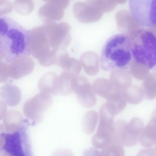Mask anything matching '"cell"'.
I'll return each mask as SVG.
<instances>
[{
    "mask_svg": "<svg viewBox=\"0 0 156 156\" xmlns=\"http://www.w3.org/2000/svg\"><path fill=\"white\" fill-rule=\"evenodd\" d=\"M71 27L67 23L44 24L29 31L30 54L44 66L56 63L71 41Z\"/></svg>",
    "mask_w": 156,
    "mask_h": 156,
    "instance_id": "obj_1",
    "label": "cell"
},
{
    "mask_svg": "<svg viewBox=\"0 0 156 156\" xmlns=\"http://www.w3.org/2000/svg\"><path fill=\"white\" fill-rule=\"evenodd\" d=\"M29 31L10 18L0 17V49L8 63L18 57L29 55Z\"/></svg>",
    "mask_w": 156,
    "mask_h": 156,
    "instance_id": "obj_2",
    "label": "cell"
},
{
    "mask_svg": "<svg viewBox=\"0 0 156 156\" xmlns=\"http://www.w3.org/2000/svg\"><path fill=\"white\" fill-rule=\"evenodd\" d=\"M133 58L130 38L124 34H118L109 38L104 45L100 62L106 71L127 69Z\"/></svg>",
    "mask_w": 156,
    "mask_h": 156,
    "instance_id": "obj_3",
    "label": "cell"
},
{
    "mask_svg": "<svg viewBox=\"0 0 156 156\" xmlns=\"http://www.w3.org/2000/svg\"><path fill=\"white\" fill-rule=\"evenodd\" d=\"M156 29L141 28L130 39L133 57L137 63L151 69L156 65Z\"/></svg>",
    "mask_w": 156,
    "mask_h": 156,
    "instance_id": "obj_4",
    "label": "cell"
},
{
    "mask_svg": "<svg viewBox=\"0 0 156 156\" xmlns=\"http://www.w3.org/2000/svg\"><path fill=\"white\" fill-rule=\"evenodd\" d=\"M143 121L140 118H133L129 123L118 119L114 122L112 133L113 141L122 146L132 147L138 141L139 134L144 128Z\"/></svg>",
    "mask_w": 156,
    "mask_h": 156,
    "instance_id": "obj_5",
    "label": "cell"
},
{
    "mask_svg": "<svg viewBox=\"0 0 156 156\" xmlns=\"http://www.w3.org/2000/svg\"><path fill=\"white\" fill-rule=\"evenodd\" d=\"M130 14L142 28L156 29V0H129Z\"/></svg>",
    "mask_w": 156,
    "mask_h": 156,
    "instance_id": "obj_6",
    "label": "cell"
},
{
    "mask_svg": "<svg viewBox=\"0 0 156 156\" xmlns=\"http://www.w3.org/2000/svg\"><path fill=\"white\" fill-rule=\"evenodd\" d=\"M52 103V98L50 94L41 92L26 101L23 107V112L30 119L39 122Z\"/></svg>",
    "mask_w": 156,
    "mask_h": 156,
    "instance_id": "obj_7",
    "label": "cell"
},
{
    "mask_svg": "<svg viewBox=\"0 0 156 156\" xmlns=\"http://www.w3.org/2000/svg\"><path fill=\"white\" fill-rule=\"evenodd\" d=\"M19 130L8 132L5 130L3 133L4 142L2 155L23 156L26 154L24 151V144H27L24 141L23 132Z\"/></svg>",
    "mask_w": 156,
    "mask_h": 156,
    "instance_id": "obj_8",
    "label": "cell"
},
{
    "mask_svg": "<svg viewBox=\"0 0 156 156\" xmlns=\"http://www.w3.org/2000/svg\"><path fill=\"white\" fill-rule=\"evenodd\" d=\"M72 91L76 94L78 100L82 106L90 108L95 105L96 98L85 78L79 76L74 77L72 81Z\"/></svg>",
    "mask_w": 156,
    "mask_h": 156,
    "instance_id": "obj_9",
    "label": "cell"
},
{
    "mask_svg": "<svg viewBox=\"0 0 156 156\" xmlns=\"http://www.w3.org/2000/svg\"><path fill=\"white\" fill-rule=\"evenodd\" d=\"M73 13L75 17L83 23H90L99 20L103 12L93 4L85 1L78 2L73 5Z\"/></svg>",
    "mask_w": 156,
    "mask_h": 156,
    "instance_id": "obj_10",
    "label": "cell"
},
{
    "mask_svg": "<svg viewBox=\"0 0 156 156\" xmlns=\"http://www.w3.org/2000/svg\"><path fill=\"white\" fill-rule=\"evenodd\" d=\"M34 68V62L29 55L18 57L8 63L9 77L18 79L30 74Z\"/></svg>",
    "mask_w": 156,
    "mask_h": 156,
    "instance_id": "obj_11",
    "label": "cell"
},
{
    "mask_svg": "<svg viewBox=\"0 0 156 156\" xmlns=\"http://www.w3.org/2000/svg\"><path fill=\"white\" fill-rule=\"evenodd\" d=\"M155 111L152 115L148 124L140 133L138 141L143 147H151L156 142V126Z\"/></svg>",
    "mask_w": 156,
    "mask_h": 156,
    "instance_id": "obj_12",
    "label": "cell"
},
{
    "mask_svg": "<svg viewBox=\"0 0 156 156\" xmlns=\"http://www.w3.org/2000/svg\"><path fill=\"white\" fill-rule=\"evenodd\" d=\"M64 14V9L48 3L41 7L38 11L39 17L45 23L58 21L63 17Z\"/></svg>",
    "mask_w": 156,
    "mask_h": 156,
    "instance_id": "obj_13",
    "label": "cell"
},
{
    "mask_svg": "<svg viewBox=\"0 0 156 156\" xmlns=\"http://www.w3.org/2000/svg\"><path fill=\"white\" fill-rule=\"evenodd\" d=\"M56 63L62 68L64 72L74 76L79 75L81 69L80 63L75 58H70L66 51L60 55Z\"/></svg>",
    "mask_w": 156,
    "mask_h": 156,
    "instance_id": "obj_14",
    "label": "cell"
},
{
    "mask_svg": "<svg viewBox=\"0 0 156 156\" xmlns=\"http://www.w3.org/2000/svg\"><path fill=\"white\" fill-rule=\"evenodd\" d=\"M0 96L3 101L10 106H14L19 103L21 98V92L17 86L6 84L0 88Z\"/></svg>",
    "mask_w": 156,
    "mask_h": 156,
    "instance_id": "obj_15",
    "label": "cell"
},
{
    "mask_svg": "<svg viewBox=\"0 0 156 156\" xmlns=\"http://www.w3.org/2000/svg\"><path fill=\"white\" fill-rule=\"evenodd\" d=\"M58 76L53 72H48L44 74L40 78L38 87L41 92L57 95Z\"/></svg>",
    "mask_w": 156,
    "mask_h": 156,
    "instance_id": "obj_16",
    "label": "cell"
},
{
    "mask_svg": "<svg viewBox=\"0 0 156 156\" xmlns=\"http://www.w3.org/2000/svg\"><path fill=\"white\" fill-rule=\"evenodd\" d=\"M4 126L8 132H13L21 129L22 117L18 111L10 110L7 112L4 118Z\"/></svg>",
    "mask_w": 156,
    "mask_h": 156,
    "instance_id": "obj_17",
    "label": "cell"
},
{
    "mask_svg": "<svg viewBox=\"0 0 156 156\" xmlns=\"http://www.w3.org/2000/svg\"><path fill=\"white\" fill-rule=\"evenodd\" d=\"M74 77L64 72L58 76V95H67L73 92L72 81Z\"/></svg>",
    "mask_w": 156,
    "mask_h": 156,
    "instance_id": "obj_18",
    "label": "cell"
},
{
    "mask_svg": "<svg viewBox=\"0 0 156 156\" xmlns=\"http://www.w3.org/2000/svg\"><path fill=\"white\" fill-rule=\"evenodd\" d=\"M98 118V113L94 110L87 112L84 115L82 119V125L83 131L89 134L94 131Z\"/></svg>",
    "mask_w": 156,
    "mask_h": 156,
    "instance_id": "obj_19",
    "label": "cell"
},
{
    "mask_svg": "<svg viewBox=\"0 0 156 156\" xmlns=\"http://www.w3.org/2000/svg\"><path fill=\"white\" fill-rule=\"evenodd\" d=\"M123 146L119 144L112 143L101 150L100 155L123 156L125 152Z\"/></svg>",
    "mask_w": 156,
    "mask_h": 156,
    "instance_id": "obj_20",
    "label": "cell"
},
{
    "mask_svg": "<svg viewBox=\"0 0 156 156\" xmlns=\"http://www.w3.org/2000/svg\"><path fill=\"white\" fill-rule=\"evenodd\" d=\"M126 101L131 104L137 105L140 103L143 99L144 95L140 89H135L124 93Z\"/></svg>",
    "mask_w": 156,
    "mask_h": 156,
    "instance_id": "obj_21",
    "label": "cell"
},
{
    "mask_svg": "<svg viewBox=\"0 0 156 156\" xmlns=\"http://www.w3.org/2000/svg\"><path fill=\"white\" fill-rule=\"evenodd\" d=\"M85 1L94 4L100 9L104 13L112 11L117 5L111 0H85Z\"/></svg>",
    "mask_w": 156,
    "mask_h": 156,
    "instance_id": "obj_22",
    "label": "cell"
},
{
    "mask_svg": "<svg viewBox=\"0 0 156 156\" xmlns=\"http://www.w3.org/2000/svg\"><path fill=\"white\" fill-rule=\"evenodd\" d=\"M9 77L8 63L0 59V83L7 81Z\"/></svg>",
    "mask_w": 156,
    "mask_h": 156,
    "instance_id": "obj_23",
    "label": "cell"
},
{
    "mask_svg": "<svg viewBox=\"0 0 156 156\" xmlns=\"http://www.w3.org/2000/svg\"><path fill=\"white\" fill-rule=\"evenodd\" d=\"M5 129L3 125L0 124V155H1L4 142L3 133Z\"/></svg>",
    "mask_w": 156,
    "mask_h": 156,
    "instance_id": "obj_24",
    "label": "cell"
},
{
    "mask_svg": "<svg viewBox=\"0 0 156 156\" xmlns=\"http://www.w3.org/2000/svg\"><path fill=\"white\" fill-rule=\"evenodd\" d=\"M7 112V107L5 103L0 100V120L4 118Z\"/></svg>",
    "mask_w": 156,
    "mask_h": 156,
    "instance_id": "obj_25",
    "label": "cell"
},
{
    "mask_svg": "<svg viewBox=\"0 0 156 156\" xmlns=\"http://www.w3.org/2000/svg\"><path fill=\"white\" fill-rule=\"evenodd\" d=\"M139 154H148V155H152V154L154 155V154H155V149H154L151 147H148L147 148H144L142 149L139 152Z\"/></svg>",
    "mask_w": 156,
    "mask_h": 156,
    "instance_id": "obj_26",
    "label": "cell"
},
{
    "mask_svg": "<svg viewBox=\"0 0 156 156\" xmlns=\"http://www.w3.org/2000/svg\"><path fill=\"white\" fill-rule=\"evenodd\" d=\"M112 2L117 5L118 4H122L125 3L127 0H111Z\"/></svg>",
    "mask_w": 156,
    "mask_h": 156,
    "instance_id": "obj_27",
    "label": "cell"
}]
</instances>
